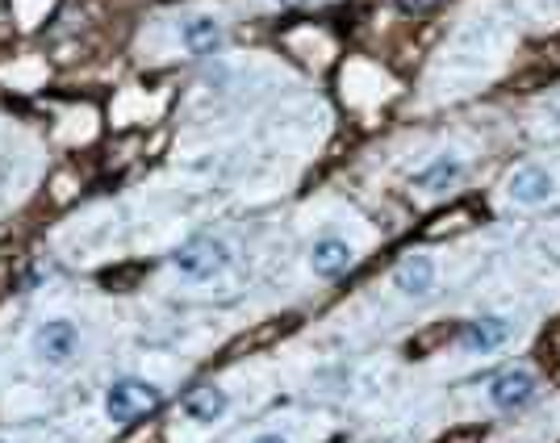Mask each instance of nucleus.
Here are the masks:
<instances>
[{
  "mask_svg": "<svg viewBox=\"0 0 560 443\" xmlns=\"http://www.w3.org/2000/svg\"><path fill=\"white\" fill-rule=\"evenodd\" d=\"M155 406H159V389L151 381H134V377L118 381L105 398V410H109L113 423H134V418L151 414Z\"/></svg>",
  "mask_w": 560,
  "mask_h": 443,
  "instance_id": "1",
  "label": "nucleus"
},
{
  "mask_svg": "<svg viewBox=\"0 0 560 443\" xmlns=\"http://www.w3.org/2000/svg\"><path fill=\"white\" fill-rule=\"evenodd\" d=\"M172 260H176V268L184 276H193V281H209V276H218L230 264V251L218 239H193V243H184Z\"/></svg>",
  "mask_w": 560,
  "mask_h": 443,
  "instance_id": "2",
  "label": "nucleus"
},
{
  "mask_svg": "<svg viewBox=\"0 0 560 443\" xmlns=\"http://www.w3.org/2000/svg\"><path fill=\"white\" fill-rule=\"evenodd\" d=\"M531 398H535V377L527 368H510L489 385V402H494L498 410H523Z\"/></svg>",
  "mask_w": 560,
  "mask_h": 443,
  "instance_id": "3",
  "label": "nucleus"
},
{
  "mask_svg": "<svg viewBox=\"0 0 560 443\" xmlns=\"http://www.w3.org/2000/svg\"><path fill=\"white\" fill-rule=\"evenodd\" d=\"M506 193H510V201H519V205H544L556 193V180L544 168H519V172H510Z\"/></svg>",
  "mask_w": 560,
  "mask_h": 443,
  "instance_id": "4",
  "label": "nucleus"
},
{
  "mask_svg": "<svg viewBox=\"0 0 560 443\" xmlns=\"http://www.w3.org/2000/svg\"><path fill=\"white\" fill-rule=\"evenodd\" d=\"M510 339V318H502V314H489V318H477V322H469L460 331V343L469 347V352H498V347Z\"/></svg>",
  "mask_w": 560,
  "mask_h": 443,
  "instance_id": "5",
  "label": "nucleus"
},
{
  "mask_svg": "<svg viewBox=\"0 0 560 443\" xmlns=\"http://www.w3.org/2000/svg\"><path fill=\"white\" fill-rule=\"evenodd\" d=\"M310 264H314L318 276L335 281V276H343L347 268H352V247H347L343 239H322V243H314Z\"/></svg>",
  "mask_w": 560,
  "mask_h": 443,
  "instance_id": "6",
  "label": "nucleus"
},
{
  "mask_svg": "<svg viewBox=\"0 0 560 443\" xmlns=\"http://www.w3.org/2000/svg\"><path fill=\"white\" fill-rule=\"evenodd\" d=\"M393 281H398V289H402V293L423 297V293H431L435 268H431L427 255H410V260H402V264H398V272H393Z\"/></svg>",
  "mask_w": 560,
  "mask_h": 443,
  "instance_id": "7",
  "label": "nucleus"
},
{
  "mask_svg": "<svg viewBox=\"0 0 560 443\" xmlns=\"http://www.w3.org/2000/svg\"><path fill=\"white\" fill-rule=\"evenodd\" d=\"M72 347H76V326L72 322H46L42 331H38V352L46 360H67L72 356Z\"/></svg>",
  "mask_w": 560,
  "mask_h": 443,
  "instance_id": "8",
  "label": "nucleus"
},
{
  "mask_svg": "<svg viewBox=\"0 0 560 443\" xmlns=\"http://www.w3.org/2000/svg\"><path fill=\"white\" fill-rule=\"evenodd\" d=\"M184 414L197 418V423H214V418L226 414V393L218 385H201V389H193L189 398H184Z\"/></svg>",
  "mask_w": 560,
  "mask_h": 443,
  "instance_id": "9",
  "label": "nucleus"
},
{
  "mask_svg": "<svg viewBox=\"0 0 560 443\" xmlns=\"http://www.w3.org/2000/svg\"><path fill=\"white\" fill-rule=\"evenodd\" d=\"M218 42H222V30L214 17H193L189 26H184V46H189L193 55H209Z\"/></svg>",
  "mask_w": 560,
  "mask_h": 443,
  "instance_id": "10",
  "label": "nucleus"
},
{
  "mask_svg": "<svg viewBox=\"0 0 560 443\" xmlns=\"http://www.w3.org/2000/svg\"><path fill=\"white\" fill-rule=\"evenodd\" d=\"M460 180V159H435L427 172H418V189H427V193H448L452 184Z\"/></svg>",
  "mask_w": 560,
  "mask_h": 443,
  "instance_id": "11",
  "label": "nucleus"
},
{
  "mask_svg": "<svg viewBox=\"0 0 560 443\" xmlns=\"http://www.w3.org/2000/svg\"><path fill=\"white\" fill-rule=\"evenodd\" d=\"M9 9H13V21H17V30H38L42 21L51 17L55 0H9Z\"/></svg>",
  "mask_w": 560,
  "mask_h": 443,
  "instance_id": "12",
  "label": "nucleus"
},
{
  "mask_svg": "<svg viewBox=\"0 0 560 443\" xmlns=\"http://www.w3.org/2000/svg\"><path fill=\"white\" fill-rule=\"evenodd\" d=\"M72 197H80V172L76 168H63L51 176V201L55 205H67Z\"/></svg>",
  "mask_w": 560,
  "mask_h": 443,
  "instance_id": "13",
  "label": "nucleus"
},
{
  "mask_svg": "<svg viewBox=\"0 0 560 443\" xmlns=\"http://www.w3.org/2000/svg\"><path fill=\"white\" fill-rule=\"evenodd\" d=\"M138 268H122V272H105V285H134Z\"/></svg>",
  "mask_w": 560,
  "mask_h": 443,
  "instance_id": "14",
  "label": "nucleus"
},
{
  "mask_svg": "<svg viewBox=\"0 0 560 443\" xmlns=\"http://www.w3.org/2000/svg\"><path fill=\"white\" fill-rule=\"evenodd\" d=\"M398 5H402V13H423V9L435 5V0H398Z\"/></svg>",
  "mask_w": 560,
  "mask_h": 443,
  "instance_id": "15",
  "label": "nucleus"
},
{
  "mask_svg": "<svg viewBox=\"0 0 560 443\" xmlns=\"http://www.w3.org/2000/svg\"><path fill=\"white\" fill-rule=\"evenodd\" d=\"M255 443H285V439H280V435H264V439H255Z\"/></svg>",
  "mask_w": 560,
  "mask_h": 443,
  "instance_id": "16",
  "label": "nucleus"
},
{
  "mask_svg": "<svg viewBox=\"0 0 560 443\" xmlns=\"http://www.w3.org/2000/svg\"><path fill=\"white\" fill-rule=\"evenodd\" d=\"M285 5H301V0H285Z\"/></svg>",
  "mask_w": 560,
  "mask_h": 443,
  "instance_id": "17",
  "label": "nucleus"
},
{
  "mask_svg": "<svg viewBox=\"0 0 560 443\" xmlns=\"http://www.w3.org/2000/svg\"><path fill=\"white\" fill-rule=\"evenodd\" d=\"M556 5H560V0H556Z\"/></svg>",
  "mask_w": 560,
  "mask_h": 443,
  "instance_id": "18",
  "label": "nucleus"
},
{
  "mask_svg": "<svg viewBox=\"0 0 560 443\" xmlns=\"http://www.w3.org/2000/svg\"><path fill=\"white\" fill-rule=\"evenodd\" d=\"M0 276H5V272H0Z\"/></svg>",
  "mask_w": 560,
  "mask_h": 443,
  "instance_id": "19",
  "label": "nucleus"
}]
</instances>
